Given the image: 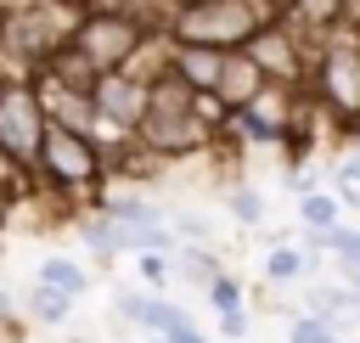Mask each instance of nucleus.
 Wrapping results in <instances>:
<instances>
[{
  "mask_svg": "<svg viewBox=\"0 0 360 343\" xmlns=\"http://www.w3.org/2000/svg\"><path fill=\"white\" fill-rule=\"evenodd\" d=\"M225 124H231V112L214 96H197L174 73H163L152 84V101H146V118H141L135 141L152 163H186V157L214 152L225 141Z\"/></svg>",
  "mask_w": 360,
  "mask_h": 343,
  "instance_id": "1",
  "label": "nucleus"
},
{
  "mask_svg": "<svg viewBox=\"0 0 360 343\" xmlns=\"http://www.w3.org/2000/svg\"><path fill=\"white\" fill-rule=\"evenodd\" d=\"M84 0H0V73H39L79 28Z\"/></svg>",
  "mask_w": 360,
  "mask_h": 343,
  "instance_id": "2",
  "label": "nucleus"
},
{
  "mask_svg": "<svg viewBox=\"0 0 360 343\" xmlns=\"http://www.w3.org/2000/svg\"><path fill=\"white\" fill-rule=\"evenodd\" d=\"M107 180H112V169H107V152L96 146V135L45 124V141L34 157V191H51L62 202H96L107 191Z\"/></svg>",
  "mask_w": 360,
  "mask_h": 343,
  "instance_id": "3",
  "label": "nucleus"
},
{
  "mask_svg": "<svg viewBox=\"0 0 360 343\" xmlns=\"http://www.w3.org/2000/svg\"><path fill=\"white\" fill-rule=\"evenodd\" d=\"M281 0H186L169 17V39L186 45H214V51H242L248 39H259L276 22Z\"/></svg>",
  "mask_w": 360,
  "mask_h": 343,
  "instance_id": "4",
  "label": "nucleus"
},
{
  "mask_svg": "<svg viewBox=\"0 0 360 343\" xmlns=\"http://www.w3.org/2000/svg\"><path fill=\"white\" fill-rule=\"evenodd\" d=\"M304 90L321 101V112H326L338 129H360V28H354V22L332 28V34L315 45Z\"/></svg>",
  "mask_w": 360,
  "mask_h": 343,
  "instance_id": "5",
  "label": "nucleus"
},
{
  "mask_svg": "<svg viewBox=\"0 0 360 343\" xmlns=\"http://www.w3.org/2000/svg\"><path fill=\"white\" fill-rule=\"evenodd\" d=\"M304 112H309V90H304V84H281V79H270L242 112H231L225 141H248V146H292L298 129H304Z\"/></svg>",
  "mask_w": 360,
  "mask_h": 343,
  "instance_id": "6",
  "label": "nucleus"
},
{
  "mask_svg": "<svg viewBox=\"0 0 360 343\" xmlns=\"http://www.w3.org/2000/svg\"><path fill=\"white\" fill-rule=\"evenodd\" d=\"M152 39V28H141L135 17H118V11H84L79 28H73V51L96 67V73H118L135 62V51Z\"/></svg>",
  "mask_w": 360,
  "mask_h": 343,
  "instance_id": "7",
  "label": "nucleus"
},
{
  "mask_svg": "<svg viewBox=\"0 0 360 343\" xmlns=\"http://www.w3.org/2000/svg\"><path fill=\"white\" fill-rule=\"evenodd\" d=\"M45 124H51V118H45V107H39L34 79H6V84H0V157H11L17 169L34 174Z\"/></svg>",
  "mask_w": 360,
  "mask_h": 343,
  "instance_id": "8",
  "label": "nucleus"
},
{
  "mask_svg": "<svg viewBox=\"0 0 360 343\" xmlns=\"http://www.w3.org/2000/svg\"><path fill=\"white\" fill-rule=\"evenodd\" d=\"M242 51L264 67V79H281V84H304V79H309V56H315V45H304L281 17H276L259 39H248Z\"/></svg>",
  "mask_w": 360,
  "mask_h": 343,
  "instance_id": "9",
  "label": "nucleus"
},
{
  "mask_svg": "<svg viewBox=\"0 0 360 343\" xmlns=\"http://www.w3.org/2000/svg\"><path fill=\"white\" fill-rule=\"evenodd\" d=\"M28 79H34V90H39V107H45V118H51V124H62V129H79V135H90V129H96L90 90H79V84H68V79H56V73H28Z\"/></svg>",
  "mask_w": 360,
  "mask_h": 343,
  "instance_id": "10",
  "label": "nucleus"
},
{
  "mask_svg": "<svg viewBox=\"0 0 360 343\" xmlns=\"http://www.w3.org/2000/svg\"><path fill=\"white\" fill-rule=\"evenodd\" d=\"M169 73H174L186 90H197V96H214V84H219V73H225V51H214V45H186V39H169Z\"/></svg>",
  "mask_w": 360,
  "mask_h": 343,
  "instance_id": "11",
  "label": "nucleus"
},
{
  "mask_svg": "<svg viewBox=\"0 0 360 343\" xmlns=\"http://www.w3.org/2000/svg\"><path fill=\"white\" fill-rule=\"evenodd\" d=\"M304 45H321L332 28H343L349 22V0H281V11H276Z\"/></svg>",
  "mask_w": 360,
  "mask_h": 343,
  "instance_id": "12",
  "label": "nucleus"
},
{
  "mask_svg": "<svg viewBox=\"0 0 360 343\" xmlns=\"http://www.w3.org/2000/svg\"><path fill=\"white\" fill-rule=\"evenodd\" d=\"M264 84H270V79H264V67H259L248 51H225V73H219V84H214V101H219L225 112H242Z\"/></svg>",
  "mask_w": 360,
  "mask_h": 343,
  "instance_id": "13",
  "label": "nucleus"
},
{
  "mask_svg": "<svg viewBox=\"0 0 360 343\" xmlns=\"http://www.w3.org/2000/svg\"><path fill=\"white\" fill-rule=\"evenodd\" d=\"M304 315H315L321 326H332L338 337H343V326L360 315V292L349 287V281H321L315 292H309V304H304Z\"/></svg>",
  "mask_w": 360,
  "mask_h": 343,
  "instance_id": "14",
  "label": "nucleus"
},
{
  "mask_svg": "<svg viewBox=\"0 0 360 343\" xmlns=\"http://www.w3.org/2000/svg\"><path fill=\"white\" fill-rule=\"evenodd\" d=\"M73 236H79V242H84V247H90V253H96L101 264L124 253V242H118V219H112V214H107L101 202H90V208H84V214L73 219Z\"/></svg>",
  "mask_w": 360,
  "mask_h": 343,
  "instance_id": "15",
  "label": "nucleus"
},
{
  "mask_svg": "<svg viewBox=\"0 0 360 343\" xmlns=\"http://www.w3.org/2000/svg\"><path fill=\"white\" fill-rule=\"evenodd\" d=\"M73 304H79V298H68V292H56V287H45V281H34V287L17 298V309H22L34 326H62V321L73 315Z\"/></svg>",
  "mask_w": 360,
  "mask_h": 343,
  "instance_id": "16",
  "label": "nucleus"
},
{
  "mask_svg": "<svg viewBox=\"0 0 360 343\" xmlns=\"http://www.w3.org/2000/svg\"><path fill=\"white\" fill-rule=\"evenodd\" d=\"M169 259H174V276H180V281H191V287H208V281L225 270V264H219V253H214V247H202V242H174V253H169Z\"/></svg>",
  "mask_w": 360,
  "mask_h": 343,
  "instance_id": "17",
  "label": "nucleus"
},
{
  "mask_svg": "<svg viewBox=\"0 0 360 343\" xmlns=\"http://www.w3.org/2000/svg\"><path fill=\"white\" fill-rule=\"evenodd\" d=\"M315 270V259L304 253V247H292V242H281V247H270L264 259H259V276L264 281H276V287H287V281H304Z\"/></svg>",
  "mask_w": 360,
  "mask_h": 343,
  "instance_id": "18",
  "label": "nucleus"
},
{
  "mask_svg": "<svg viewBox=\"0 0 360 343\" xmlns=\"http://www.w3.org/2000/svg\"><path fill=\"white\" fill-rule=\"evenodd\" d=\"M90 11H118V17H135L141 28H152V34H163L169 28V17H174V0H84Z\"/></svg>",
  "mask_w": 360,
  "mask_h": 343,
  "instance_id": "19",
  "label": "nucleus"
},
{
  "mask_svg": "<svg viewBox=\"0 0 360 343\" xmlns=\"http://www.w3.org/2000/svg\"><path fill=\"white\" fill-rule=\"evenodd\" d=\"M34 281H45V287H56V292H68V298H84V292H90V270L73 264V259H39Z\"/></svg>",
  "mask_w": 360,
  "mask_h": 343,
  "instance_id": "20",
  "label": "nucleus"
},
{
  "mask_svg": "<svg viewBox=\"0 0 360 343\" xmlns=\"http://www.w3.org/2000/svg\"><path fill=\"white\" fill-rule=\"evenodd\" d=\"M298 225L304 231H332V225H343V202L332 191H304L298 197Z\"/></svg>",
  "mask_w": 360,
  "mask_h": 343,
  "instance_id": "21",
  "label": "nucleus"
},
{
  "mask_svg": "<svg viewBox=\"0 0 360 343\" xmlns=\"http://www.w3.org/2000/svg\"><path fill=\"white\" fill-rule=\"evenodd\" d=\"M225 214H231L242 231H253V225L264 219V191H259V186H248V180H242V186H231V191H225Z\"/></svg>",
  "mask_w": 360,
  "mask_h": 343,
  "instance_id": "22",
  "label": "nucleus"
},
{
  "mask_svg": "<svg viewBox=\"0 0 360 343\" xmlns=\"http://www.w3.org/2000/svg\"><path fill=\"white\" fill-rule=\"evenodd\" d=\"M332 197L343 208H360V152H349L338 169H332Z\"/></svg>",
  "mask_w": 360,
  "mask_h": 343,
  "instance_id": "23",
  "label": "nucleus"
},
{
  "mask_svg": "<svg viewBox=\"0 0 360 343\" xmlns=\"http://www.w3.org/2000/svg\"><path fill=\"white\" fill-rule=\"evenodd\" d=\"M202 292H208V304H214V315H219V309H248V304H242V281H236L231 270H219V276H214V281H208Z\"/></svg>",
  "mask_w": 360,
  "mask_h": 343,
  "instance_id": "24",
  "label": "nucleus"
},
{
  "mask_svg": "<svg viewBox=\"0 0 360 343\" xmlns=\"http://www.w3.org/2000/svg\"><path fill=\"white\" fill-rule=\"evenodd\" d=\"M135 276H141L146 287H169V281H174V259H169V253H135Z\"/></svg>",
  "mask_w": 360,
  "mask_h": 343,
  "instance_id": "25",
  "label": "nucleus"
},
{
  "mask_svg": "<svg viewBox=\"0 0 360 343\" xmlns=\"http://www.w3.org/2000/svg\"><path fill=\"white\" fill-rule=\"evenodd\" d=\"M169 231H174V242H202V247H214V225H208L202 214H180V219H169Z\"/></svg>",
  "mask_w": 360,
  "mask_h": 343,
  "instance_id": "26",
  "label": "nucleus"
},
{
  "mask_svg": "<svg viewBox=\"0 0 360 343\" xmlns=\"http://www.w3.org/2000/svg\"><path fill=\"white\" fill-rule=\"evenodd\" d=\"M141 309H146V292L141 287H112V321L141 326Z\"/></svg>",
  "mask_w": 360,
  "mask_h": 343,
  "instance_id": "27",
  "label": "nucleus"
},
{
  "mask_svg": "<svg viewBox=\"0 0 360 343\" xmlns=\"http://www.w3.org/2000/svg\"><path fill=\"white\" fill-rule=\"evenodd\" d=\"M287 343H343V337H338L332 326H321L315 315H298V321L287 326Z\"/></svg>",
  "mask_w": 360,
  "mask_h": 343,
  "instance_id": "28",
  "label": "nucleus"
},
{
  "mask_svg": "<svg viewBox=\"0 0 360 343\" xmlns=\"http://www.w3.org/2000/svg\"><path fill=\"white\" fill-rule=\"evenodd\" d=\"M214 326H219V337H231V343H236V337H248V309H219V315H214Z\"/></svg>",
  "mask_w": 360,
  "mask_h": 343,
  "instance_id": "29",
  "label": "nucleus"
},
{
  "mask_svg": "<svg viewBox=\"0 0 360 343\" xmlns=\"http://www.w3.org/2000/svg\"><path fill=\"white\" fill-rule=\"evenodd\" d=\"M169 343H208V337H202V326H197V321H180V326L169 332Z\"/></svg>",
  "mask_w": 360,
  "mask_h": 343,
  "instance_id": "30",
  "label": "nucleus"
},
{
  "mask_svg": "<svg viewBox=\"0 0 360 343\" xmlns=\"http://www.w3.org/2000/svg\"><path fill=\"white\" fill-rule=\"evenodd\" d=\"M11 315H17V292H6V287H0V326H6Z\"/></svg>",
  "mask_w": 360,
  "mask_h": 343,
  "instance_id": "31",
  "label": "nucleus"
},
{
  "mask_svg": "<svg viewBox=\"0 0 360 343\" xmlns=\"http://www.w3.org/2000/svg\"><path fill=\"white\" fill-rule=\"evenodd\" d=\"M349 22H354V28H360V0H349Z\"/></svg>",
  "mask_w": 360,
  "mask_h": 343,
  "instance_id": "32",
  "label": "nucleus"
},
{
  "mask_svg": "<svg viewBox=\"0 0 360 343\" xmlns=\"http://www.w3.org/2000/svg\"><path fill=\"white\" fill-rule=\"evenodd\" d=\"M349 287H354V292H360V264H354V270H349Z\"/></svg>",
  "mask_w": 360,
  "mask_h": 343,
  "instance_id": "33",
  "label": "nucleus"
},
{
  "mask_svg": "<svg viewBox=\"0 0 360 343\" xmlns=\"http://www.w3.org/2000/svg\"><path fill=\"white\" fill-rule=\"evenodd\" d=\"M141 343H169V337H152V332H146V337H141Z\"/></svg>",
  "mask_w": 360,
  "mask_h": 343,
  "instance_id": "34",
  "label": "nucleus"
},
{
  "mask_svg": "<svg viewBox=\"0 0 360 343\" xmlns=\"http://www.w3.org/2000/svg\"><path fill=\"white\" fill-rule=\"evenodd\" d=\"M73 343H96V337H73Z\"/></svg>",
  "mask_w": 360,
  "mask_h": 343,
  "instance_id": "35",
  "label": "nucleus"
},
{
  "mask_svg": "<svg viewBox=\"0 0 360 343\" xmlns=\"http://www.w3.org/2000/svg\"><path fill=\"white\" fill-rule=\"evenodd\" d=\"M6 79H11V73H0V84H6Z\"/></svg>",
  "mask_w": 360,
  "mask_h": 343,
  "instance_id": "36",
  "label": "nucleus"
},
{
  "mask_svg": "<svg viewBox=\"0 0 360 343\" xmlns=\"http://www.w3.org/2000/svg\"><path fill=\"white\" fill-rule=\"evenodd\" d=\"M174 6H186V0H174Z\"/></svg>",
  "mask_w": 360,
  "mask_h": 343,
  "instance_id": "37",
  "label": "nucleus"
}]
</instances>
